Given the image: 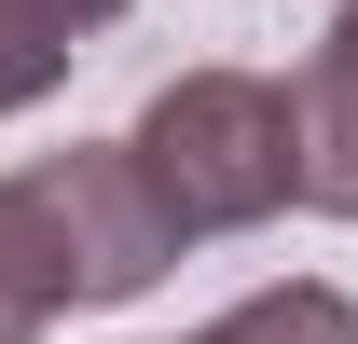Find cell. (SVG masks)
<instances>
[{
    "mask_svg": "<svg viewBox=\"0 0 358 344\" xmlns=\"http://www.w3.org/2000/svg\"><path fill=\"white\" fill-rule=\"evenodd\" d=\"M138 193L179 248L193 234H262L275 207H303V152H289V83L262 69H179L124 138Z\"/></svg>",
    "mask_w": 358,
    "mask_h": 344,
    "instance_id": "cell-2",
    "label": "cell"
},
{
    "mask_svg": "<svg viewBox=\"0 0 358 344\" xmlns=\"http://www.w3.org/2000/svg\"><path fill=\"white\" fill-rule=\"evenodd\" d=\"M110 14H124V0H0V110H42Z\"/></svg>",
    "mask_w": 358,
    "mask_h": 344,
    "instance_id": "cell-4",
    "label": "cell"
},
{
    "mask_svg": "<svg viewBox=\"0 0 358 344\" xmlns=\"http://www.w3.org/2000/svg\"><path fill=\"white\" fill-rule=\"evenodd\" d=\"M179 261V234L152 220L124 138L110 152H42L0 179V344H42L69 303H138Z\"/></svg>",
    "mask_w": 358,
    "mask_h": 344,
    "instance_id": "cell-1",
    "label": "cell"
},
{
    "mask_svg": "<svg viewBox=\"0 0 358 344\" xmlns=\"http://www.w3.org/2000/svg\"><path fill=\"white\" fill-rule=\"evenodd\" d=\"M193 344H358V303L317 289V275H289V289H248L234 317H207Z\"/></svg>",
    "mask_w": 358,
    "mask_h": 344,
    "instance_id": "cell-5",
    "label": "cell"
},
{
    "mask_svg": "<svg viewBox=\"0 0 358 344\" xmlns=\"http://www.w3.org/2000/svg\"><path fill=\"white\" fill-rule=\"evenodd\" d=\"M289 152H303V207L358 220V0L331 14V42H317L303 83H289Z\"/></svg>",
    "mask_w": 358,
    "mask_h": 344,
    "instance_id": "cell-3",
    "label": "cell"
}]
</instances>
